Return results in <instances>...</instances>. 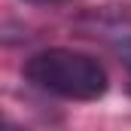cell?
Wrapping results in <instances>:
<instances>
[{"instance_id":"obj_1","label":"cell","mask_w":131,"mask_h":131,"mask_svg":"<svg viewBox=\"0 0 131 131\" xmlns=\"http://www.w3.org/2000/svg\"><path fill=\"white\" fill-rule=\"evenodd\" d=\"M25 76L37 89L67 101H95L107 92V70L98 58L73 49H43L25 61Z\"/></svg>"},{"instance_id":"obj_2","label":"cell","mask_w":131,"mask_h":131,"mask_svg":"<svg viewBox=\"0 0 131 131\" xmlns=\"http://www.w3.org/2000/svg\"><path fill=\"white\" fill-rule=\"evenodd\" d=\"M31 3H64V0H31Z\"/></svg>"},{"instance_id":"obj_3","label":"cell","mask_w":131,"mask_h":131,"mask_svg":"<svg viewBox=\"0 0 131 131\" xmlns=\"http://www.w3.org/2000/svg\"><path fill=\"white\" fill-rule=\"evenodd\" d=\"M128 92H131V79H128Z\"/></svg>"}]
</instances>
